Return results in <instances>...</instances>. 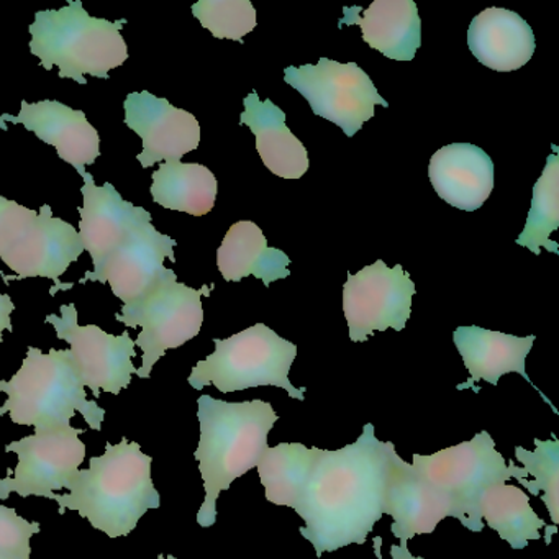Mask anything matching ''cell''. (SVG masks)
<instances>
[{
    "label": "cell",
    "mask_w": 559,
    "mask_h": 559,
    "mask_svg": "<svg viewBox=\"0 0 559 559\" xmlns=\"http://www.w3.org/2000/svg\"><path fill=\"white\" fill-rule=\"evenodd\" d=\"M40 530V523L28 522L15 509L0 506V551L21 559H31V539Z\"/></svg>",
    "instance_id": "cell-31"
},
{
    "label": "cell",
    "mask_w": 559,
    "mask_h": 559,
    "mask_svg": "<svg viewBox=\"0 0 559 559\" xmlns=\"http://www.w3.org/2000/svg\"><path fill=\"white\" fill-rule=\"evenodd\" d=\"M340 25H358L362 40L389 60L412 61L421 47V21L414 0H374L362 15L345 8Z\"/></svg>",
    "instance_id": "cell-22"
},
{
    "label": "cell",
    "mask_w": 559,
    "mask_h": 559,
    "mask_svg": "<svg viewBox=\"0 0 559 559\" xmlns=\"http://www.w3.org/2000/svg\"><path fill=\"white\" fill-rule=\"evenodd\" d=\"M176 245L171 237L159 234L152 222H145L129 235L99 270L87 273L83 283H109L114 296L119 297L123 306H133L153 293L163 281L175 276V271L165 266V260L169 258L175 263Z\"/></svg>",
    "instance_id": "cell-13"
},
{
    "label": "cell",
    "mask_w": 559,
    "mask_h": 559,
    "mask_svg": "<svg viewBox=\"0 0 559 559\" xmlns=\"http://www.w3.org/2000/svg\"><path fill=\"white\" fill-rule=\"evenodd\" d=\"M414 281L402 264L389 267L382 260L359 273L348 274L343 286V312L349 340L366 342L372 333L394 329L402 332L411 319Z\"/></svg>",
    "instance_id": "cell-11"
},
{
    "label": "cell",
    "mask_w": 559,
    "mask_h": 559,
    "mask_svg": "<svg viewBox=\"0 0 559 559\" xmlns=\"http://www.w3.org/2000/svg\"><path fill=\"white\" fill-rule=\"evenodd\" d=\"M0 559H21L17 556L8 555V552L0 551Z\"/></svg>",
    "instance_id": "cell-35"
},
{
    "label": "cell",
    "mask_w": 559,
    "mask_h": 559,
    "mask_svg": "<svg viewBox=\"0 0 559 559\" xmlns=\"http://www.w3.org/2000/svg\"><path fill=\"white\" fill-rule=\"evenodd\" d=\"M317 453L319 448H307L302 443H281L267 448L263 460L258 464V474L266 490L267 502L296 510L302 499Z\"/></svg>",
    "instance_id": "cell-26"
},
{
    "label": "cell",
    "mask_w": 559,
    "mask_h": 559,
    "mask_svg": "<svg viewBox=\"0 0 559 559\" xmlns=\"http://www.w3.org/2000/svg\"><path fill=\"white\" fill-rule=\"evenodd\" d=\"M15 310V304L12 302L11 296L8 294L0 293V342H2V335L5 330L12 332L11 316Z\"/></svg>",
    "instance_id": "cell-33"
},
{
    "label": "cell",
    "mask_w": 559,
    "mask_h": 559,
    "mask_svg": "<svg viewBox=\"0 0 559 559\" xmlns=\"http://www.w3.org/2000/svg\"><path fill=\"white\" fill-rule=\"evenodd\" d=\"M428 176L437 194L464 212L483 207L496 185L492 159L471 143H453L438 150L431 156Z\"/></svg>",
    "instance_id": "cell-19"
},
{
    "label": "cell",
    "mask_w": 559,
    "mask_h": 559,
    "mask_svg": "<svg viewBox=\"0 0 559 559\" xmlns=\"http://www.w3.org/2000/svg\"><path fill=\"white\" fill-rule=\"evenodd\" d=\"M84 431L71 425L35 428L34 435L9 443L5 451L17 454L19 463L0 479V500H8L12 492L53 499L57 490L68 489L86 457V444L81 440Z\"/></svg>",
    "instance_id": "cell-10"
},
{
    "label": "cell",
    "mask_w": 559,
    "mask_h": 559,
    "mask_svg": "<svg viewBox=\"0 0 559 559\" xmlns=\"http://www.w3.org/2000/svg\"><path fill=\"white\" fill-rule=\"evenodd\" d=\"M480 513L487 525L499 533L513 549H523L532 539H539L546 522L530 506L528 496L520 487L507 483L487 487L480 497Z\"/></svg>",
    "instance_id": "cell-27"
},
{
    "label": "cell",
    "mask_w": 559,
    "mask_h": 559,
    "mask_svg": "<svg viewBox=\"0 0 559 559\" xmlns=\"http://www.w3.org/2000/svg\"><path fill=\"white\" fill-rule=\"evenodd\" d=\"M83 253V241L76 228L55 217L50 205H44L32 227L2 257V261L21 280L47 277L58 281Z\"/></svg>",
    "instance_id": "cell-18"
},
{
    "label": "cell",
    "mask_w": 559,
    "mask_h": 559,
    "mask_svg": "<svg viewBox=\"0 0 559 559\" xmlns=\"http://www.w3.org/2000/svg\"><path fill=\"white\" fill-rule=\"evenodd\" d=\"M158 559H179V558H175V556H165V555H159V558Z\"/></svg>",
    "instance_id": "cell-36"
},
{
    "label": "cell",
    "mask_w": 559,
    "mask_h": 559,
    "mask_svg": "<svg viewBox=\"0 0 559 559\" xmlns=\"http://www.w3.org/2000/svg\"><path fill=\"white\" fill-rule=\"evenodd\" d=\"M201 438L194 456L204 479L205 500L198 513L204 528L217 522V499L231 483L263 460L267 435L277 421L270 402H227L212 395L198 401Z\"/></svg>",
    "instance_id": "cell-3"
},
{
    "label": "cell",
    "mask_w": 559,
    "mask_h": 559,
    "mask_svg": "<svg viewBox=\"0 0 559 559\" xmlns=\"http://www.w3.org/2000/svg\"><path fill=\"white\" fill-rule=\"evenodd\" d=\"M217 189L214 173L198 163L166 162L153 173V201L192 217H202L214 209Z\"/></svg>",
    "instance_id": "cell-25"
},
{
    "label": "cell",
    "mask_w": 559,
    "mask_h": 559,
    "mask_svg": "<svg viewBox=\"0 0 559 559\" xmlns=\"http://www.w3.org/2000/svg\"><path fill=\"white\" fill-rule=\"evenodd\" d=\"M535 451L515 447V456L523 464V469L533 480L520 479L519 483L533 496L543 492L542 500L548 509L552 525L559 523V441L556 435L551 440L535 438Z\"/></svg>",
    "instance_id": "cell-29"
},
{
    "label": "cell",
    "mask_w": 559,
    "mask_h": 559,
    "mask_svg": "<svg viewBox=\"0 0 559 559\" xmlns=\"http://www.w3.org/2000/svg\"><path fill=\"white\" fill-rule=\"evenodd\" d=\"M467 47L484 67L497 73H510L532 60L536 44L532 27L519 14L490 8L471 22Z\"/></svg>",
    "instance_id": "cell-21"
},
{
    "label": "cell",
    "mask_w": 559,
    "mask_h": 559,
    "mask_svg": "<svg viewBox=\"0 0 559 559\" xmlns=\"http://www.w3.org/2000/svg\"><path fill=\"white\" fill-rule=\"evenodd\" d=\"M382 513L394 519L391 532L407 546L415 535H430L441 520L453 516L447 497L435 490L412 464L394 450L389 454Z\"/></svg>",
    "instance_id": "cell-15"
},
{
    "label": "cell",
    "mask_w": 559,
    "mask_h": 559,
    "mask_svg": "<svg viewBox=\"0 0 559 559\" xmlns=\"http://www.w3.org/2000/svg\"><path fill=\"white\" fill-rule=\"evenodd\" d=\"M152 463L135 441H107L103 456L91 457L87 469L74 473L70 493H55L51 500L60 506V515L74 510L109 538L130 535L148 510L162 506Z\"/></svg>",
    "instance_id": "cell-2"
},
{
    "label": "cell",
    "mask_w": 559,
    "mask_h": 559,
    "mask_svg": "<svg viewBox=\"0 0 559 559\" xmlns=\"http://www.w3.org/2000/svg\"><path fill=\"white\" fill-rule=\"evenodd\" d=\"M61 316H48L47 323L55 326L58 338L70 343L71 359L84 388L99 399L100 392L120 394L129 388L136 368L135 342L129 332L110 335L96 325L78 323L76 306H61Z\"/></svg>",
    "instance_id": "cell-12"
},
{
    "label": "cell",
    "mask_w": 559,
    "mask_h": 559,
    "mask_svg": "<svg viewBox=\"0 0 559 559\" xmlns=\"http://www.w3.org/2000/svg\"><path fill=\"white\" fill-rule=\"evenodd\" d=\"M11 122L24 126L41 142L55 146L63 162L70 163L81 176L86 166L94 165L100 156V139L97 130L87 122L86 114L71 109L58 100L22 103L17 117H0V123Z\"/></svg>",
    "instance_id": "cell-17"
},
{
    "label": "cell",
    "mask_w": 559,
    "mask_h": 559,
    "mask_svg": "<svg viewBox=\"0 0 559 559\" xmlns=\"http://www.w3.org/2000/svg\"><path fill=\"white\" fill-rule=\"evenodd\" d=\"M123 106L127 127L143 142L136 158L143 168L159 162H181L182 156L199 148L201 126L188 110L146 91L129 94Z\"/></svg>",
    "instance_id": "cell-14"
},
{
    "label": "cell",
    "mask_w": 559,
    "mask_h": 559,
    "mask_svg": "<svg viewBox=\"0 0 559 559\" xmlns=\"http://www.w3.org/2000/svg\"><path fill=\"white\" fill-rule=\"evenodd\" d=\"M284 81L306 97L316 116L338 126L349 139L374 117L376 106L389 107L356 63L320 58L317 64L287 68Z\"/></svg>",
    "instance_id": "cell-9"
},
{
    "label": "cell",
    "mask_w": 559,
    "mask_h": 559,
    "mask_svg": "<svg viewBox=\"0 0 559 559\" xmlns=\"http://www.w3.org/2000/svg\"><path fill=\"white\" fill-rule=\"evenodd\" d=\"M289 264L290 258L277 248L267 247L263 230L251 221L231 225L217 250V266L228 283L254 276L267 287L290 276Z\"/></svg>",
    "instance_id": "cell-24"
},
{
    "label": "cell",
    "mask_w": 559,
    "mask_h": 559,
    "mask_svg": "<svg viewBox=\"0 0 559 559\" xmlns=\"http://www.w3.org/2000/svg\"><path fill=\"white\" fill-rule=\"evenodd\" d=\"M81 188L84 204L81 209L80 234L84 251L91 254L94 271L99 270L129 235L152 214L143 207L127 202L110 182L97 186L90 173H84Z\"/></svg>",
    "instance_id": "cell-16"
},
{
    "label": "cell",
    "mask_w": 559,
    "mask_h": 559,
    "mask_svg": "<svg viewBox=\"0 0 559 559\" xmlns=\"http://www.w3.org/2000/svg\"><path fill=\"white\" fill-rule=\"evenodd\" d=\"M535 340V335L520 338V336L492 332V330L480 329V326H457L453 333V342L471 374L469 381L457 385V389L460 391L474 389V392H479L476 389V382H479L480 379L497 385L499 379L509 372H519L526 382L533 385L526 374L525 361ZM535 389L542 395L543 401L552 407L548 397L538 388ZM552 411L556 412V408L552 407Z\"/></svg>",
    "instance_id": "cell-20"
},
{
    "label": "cell",
    "mask_w": 559,
    "mask_h": 559,
    "mask_svg": "<svg viewBox=\"0 0 559 559\" xmlns=\"http://www.w3.org/2000/svg\"><path fill=\"white\" fill-rule=\"evenodd\" d=\"M126 21L91 17L74 0L60 11H40L31 27V51L45 70H60V78L87 84L84 74L109 80L122 67L129 48L122 37Z\"/></svg>",
    "instance_id": "cell-5"
},
{
    "label": "cell",
    "mask_w": 559,
    "mask_h": 559,
    "mask_svg": "<svg viewBox=\"0 0 559 559\" xmlns=\"http://www.w3.org/2000/svg\"><path fill=\"white\" fill-rule=\"evenodd\" d=\"M207 286L192 289L178 283V276L168 277L148 296L133 306H123L116 317L123 325L142 326L135 346L142 348V366L136 376L148 379L153 366L166 355L168 349L179 348L195 338L204 323L202 296H209Z\"/></svg>",
    "instance_id": "cell-8"
},
{
    "label": "cell",
    "mask_w": 559,
    "mask_h": 559,
    "mask_svg": "<svg viewBox=\"0 0 559 559\" xmlns=\"http://www.w3.org/2000/svg\"><path fill=\"white\" fill-rule=\"evenodd\" d=\"M215 352L199 361L189 376V384L201 391L215 385L218 391L274 385L284 389L297 401H306V388H294L289 381L290 366L297 356V346L281 338L264 323H257L227 340H214Z\"/></svg>",
    "instance_id": "cell-6"
},
{
    "label": "cell",
    "mask_w": 559,
    "mask_h": 559,
    "mask_svg": "<svg viewBox=\"0 0 559 559\" xmlns=\"http://www.w3.org/2000/svg\"><path fill=\"white\" fill-rule=\"evenodd\" d=\"M38 212L0 195V258L32 227Z\"/></svg>",
    "instance_id": "cell-32"
},
{
    "label": "cell",
    "mask_w": 559,
    "mask_h": 559,
    "mask_svg": "<svg viewBox=\"0 0 559 559\" xmlns=\"http://www.w3.org/2000/svg\"><path fill=\"white\" fill-rule=\"evenodd\" d=\"M391 441L376 438L368 424L355 443L319 450L296 512L304 538L317 558L348 545H362L382 519Z\"/></svg>",
    "instance_id": "cell-1"
},
{
    "label": "cell",
    "mask_w": 559,
    "mask_h": 559,
    "mask_svg": "<svg viewBox=\"0 0 559 559\" xmlns=\"http://www.w3.org/2000/svg\"><path fill=\"white\" fill-rule=\"evenodd\" d=\"M192 14L218 40L243 44L245 35L257 27V9L250 0H201Z\"/></svg>",
    "instance_id": "cell-30"
},
{
    "label": "cell",
    "mask_w": 559,
    "mask_h": 559,
    "mask_svg": "<svg viewBox=\"0 0 559 559\" xmlns=\"http://www.w3.org/2000/svg\"><path fill=\"white\" fill-rule=\"evenodd\" d=\"M243 106L240 123L257 136V150L264 166L280 178H302L309 169V153L287 129L286 114L271 99L261 103L257 91L245 97Z\"/></svg>",
    "instance_id": "cell-23"
},
{
    "label": "cell",
    "mask_w": 559,
    "mask_h": 559,
    "mask_svg": "<svg viewBox=\"0 0 559 559\" xmlns=\"http://www.w3.org/2000/svg\"><path fill=\"white\" fill-rule=\"evenodd\" d=\"M391 555H392V558H394V559H424V558H418V556L412 555V552L408 551L407 546H399V545L391 546Z\"/></svg>",
    "instance_id": "cell-34"
},
{
    "label": "cell",
    "mask_w": 559,
    "mask_h": 559,
    "mask_svg": "<svg viewBox=\"0 0 559 559\" xmlns=\"http://www.w3.org/2000/svg\"><path fill=\"white\" fill-rule=\"evenodd\" d=\"M412 466L435 490L447 497L454 519L474 533L484 528L480 497L487 487L509 479H528V473L515 466L513 461H509L507 466L502 454L496 450V441L487 431L428 456L414 454Z\"/></svg>",
    "instance_id": "cell-7"
},
{
    "label": "cell",
    "mask_w": 559,
    "mask_h": 559,
    "mask_svg": "<svg viewBox=\"0 0 559 559\" xmlns=\"http://www.w3.org/2000/svg\"><path fill=\"white\" fill-rule=\"evenodd\" d=\"M8 401L0 417L11 415L15 425L35 428L68 427L80 412L91 430H103L106 411L90 401L78 378L70 349H41L31 346L21 369L9 381H0Z\"/></svg>",
    "instance_id": "cell-4"
},
{
    "label": "cell",
    "mask_w": 559,
    "mask_h": 559,
    "mask_svg": "<svg viewBox=\"0 0 559 559\" xmlns=\"http://www.w3.org/2000/svg\"><path fill=\"white\" fill-rule=\"evenodd\" d=\"M559 228V158L555 153L549 155L543 175L533 186L532 209L526 217L525 228L516 245L528 248L532 253L539 257L542 248L558 254L559 247L556 241L549 240L552 231Z\"/></svg>",
    "instance_id": "cell-28"
}]
</instances>
